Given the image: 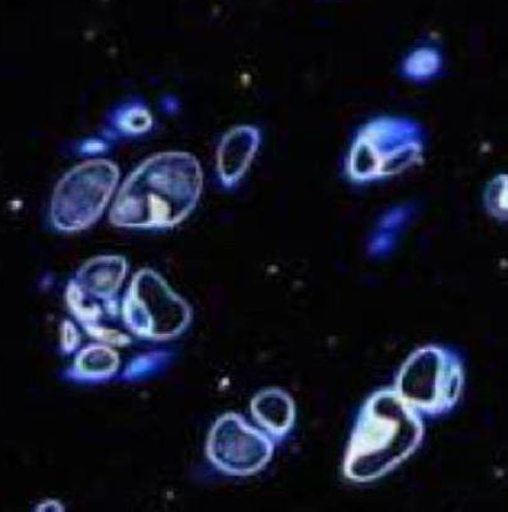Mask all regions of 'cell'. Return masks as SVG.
Segmentation results:
<instances>
[{"instance_id": "obj_1", "label": "cell", "mask_w": 508, "mask_h": 512, "mask_svg": "<svg viewBox=\"0 0 508 512\" xmlns=\"http://www.w3.org/2000/svg\"><path fill=\"white\" fill-rule=\"evenodd\" d=\"M203 172L195 156L166 151L145 160L120 188L111 222L122 228L175 227L195 210Z\"/></svg>"}, {"instance_id": "obj_2", "label": "cell", "mask_w": 508, "mask_h": 512, "mask_svg": "<svg viewBox=\"0 0 508 512\" xmlns=\"http://www.w3.org/2000/svg\"><path fill=\"white\" fill-rule=\"evenodd\" d=\"M417 411L396 390H381L360 411L344 462L345 477L365 483L410 457L423 438Z\"/></svg>"}, {"instance_id": "obj_3", "label": "cell", "mask_w": 508, "mask_h": 512, "mask_svg": "<svg viewBox=\"0 0 508 512\" xmlns=\"http://www.w3.org/2000/svg\"><path fill=\"white\" fill-rule=\"evenodd\" d=\"M426 133L420 123L402 117H379L356 133L347 160L354 184L384 180L421 164Z\"/></svg>"}, {"instance_id": "obj_4", "label": "cell", "mask_w": 508, "mask_h": 512, "mask_svg": "<svg viewBox=\"0 0 508 512\" xmlns=\"http://www.w3.org/2000/svg\"><path fill=\"white\" fill-rule=\"evenodd\" d=\"M118 181V166L109 160H89L73 167L52 196L54 227L61 232H78L92 226L106 210Z\"/></svg>"}, {"instance_id": "obj_5", "label": "cell", "mask_w": 508, "mask_h": 512, "mask_svg": "<svg viewBox=\"0 0 508 512\" xmlns=\"http://www.w3.org/2000/svg\"><path fill=\"white\" fill-rule=\"evenodd\" d=\"M463 385L459 359L447 349L428 346L418 349L403 364L396 391L413 409L436 415L453 409Z\"/></svg>"}, {"instance_id": "obj_6", "label": "cell", "mask_w": 508, "mask_h": 512, "mask_svg": "<svg viewBox=\"0 0 508 512\" xmlns=\"http://www.w3.org/2000/svg\"><path fill=\"white\" fill-rule=\"evenodd\" d=\"M209 457L224 472L249 475L263 469L274 453L270 438L237 415L219 420L209 438Z\"/></svg>"}, {"instance_id": "obj_7", "label": "cell", "mask_w": 508, "mask_h": 512, "mask_svg": "<svg viewBox=\"0 0 508 512\" xmlns=\"http://www.w3.org/2000/svg\"><path fill=\"white\" fill-rule=\"evenodd\" d=\"M156 275L151 276V296H148L143 282L136 276L133 296H130L127 306L130 326H133L139 333L146 336L164 338L180 332V329L186 325L188 320V311L182 302L172 296L169 289L159 284L156 287V297H154V285Z\"/></svg>"}, {"instance_id": "obj_8", "label": "cell", "mask_w": 508, "mask_h": 512, "mask_svg": "<svg viewBox=\"0 0 508 512\" xmlns=\"http://www.w3.org/2000/svg\"><path fill=\"white\" fill-rule=\"evenodd\" d=\"M261 145V132L254 125L229 130L219 145L217 170L225 188L237 186L253 164Z\"/></svg>"}, {"instance_id": "obj_9", "label": "cell", "mask_w": 508, "mask_h": 512, "mask_svg": "<svg viewBox=\"0 0 508 512\" xmlns=\"http://www.w3.org/2000/svg\"><path fill=\"white\" fill-rule=\"evenodd\" d=\"M251 411L256 422L275 437L286 436L296 419L295 402L279 389L261 391L255 396Z\"/></svg>"}, {"instance_id": "obj_10", "label": "cell", "mask_w": 508, "mask_h": 512, "mask_svg": "<svg viewBox=\"0 0 508 512\" xmlns=\"http://www.w3.org/2000/svg\"><path fill=\"white\" fill-rule=\"evenodd\" d=\"M443 69L441 52L433 47H420L403 61L402 75L408 80L424 82L437 77Z\"/></svg>"}, {"instance_id": "obj_11", "label": "cell", "mask_w": 508, "mask_h": 512, "mask_svg": "<svg viewBox=\"0 0 508 512\" xmlns=\"http://www.w3.org/2000/svg\"><path fill=\"white\" fill-rule=\"evenodd\" d=\"M507 185V175H497L487 184L484 193L487 213L501 222L507 221Z\"/></svg>"}, {"instance_id": "obj_12", "label": "cell", "mask_w": 508, "mask_h": 512, "mask_svg": "<svg viewBox=\"0 0 508 512\" xmlns=\"http://www.w3.org/2000/svg\"><path fill=\"white\" fill-rule=\"evenodd\" d=\"M151 123H153V119H151L148 109L140 106L125 109L115 122L118 128L127 134L145 133L150 129Z\"/></svg>"}]
</instances>
